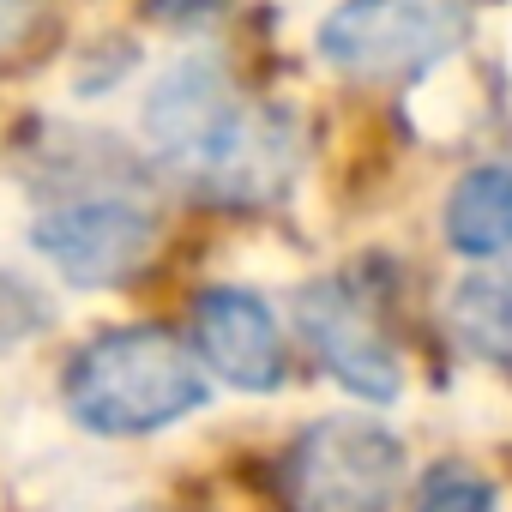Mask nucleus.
Instances as JSON below:
<instances>
[{
  "instance_id": "nucleus-1",
  "label": "nucleus",
  "mask_w": 512,
  "mask_h": 512,
  "mask_svg": "<svg viewBox=\"0 0 512 512\" xmlns=\"http://www.w3.org/2000/svg\"><path fill=\"white\" fill-rule=\"evenodd\" d=\"M145 133L163 169L205 205H266L296 175V121L253 103L217 61H181L145 103Z\"/></svg>"
},
{
  "instance_id": "nucleus-2",
  "label": "nucleus",
  "mask_w": 512,
  "mask_h": 512,
  "mask_svg": "<svg viewBox=\"0 0 512 512\" xmlns=\"http://www.w3.org/2000/svg\"><path fill=\"white\" fill-rule=\"evenodd\" d=\"M205 374L163 326H115L67 362V410L91 434H157L205 404Z\"/></svg>"
},
{
  "instance_id": "nucleus-3",
  "label": "nucleus",
  "mask_w": 512,
  "mask_h": 512,
  "mask_svg": "<svg viewBox=\"0 0 512 512\" xmlns=\"http://www.w3.org/2000/svg\"><path fill=\"white\" fill-rule=\"evenodd\" d=\"M470 31V0H344L320 25V55L350 79H416Z\"/></svg>"
},
{
  "instance_id": "nucleus-4",
  "label": "nucleus",
  "mask_w": 512,
  "mask_h": 512,
  "mask_svg": "<svg viewBox=\"0 0 512 512\" xmlns=\"http://www.w3.org/2000/svg\"><path fill=\"white\" fill-rule=\"evenodd\" d=\"M404 482V446L362 416H326L296 434L278 464L290 512H386Z\"/></svg>"
},
{
  "instance_id": "nucleus-5",
  "label": "nucleus",
  "mask_w": 512,
  "mask_h": 512,
  "mask_svg": "<svg viewBox=\"0 0 512 512\" xmlns=\"http://www.w3.org/2000/svg\"><path fill=\"white\" fill-rule=\"evenodd\" d=\"M37 253L79 290H109L121 278H133L151 247H157V217L133 199H73L61 211H43L31 223Z\"/></svg>"
},
{
  "instance_id": "nucleus-6",
  "label": "nucleus",
  "mask_w": 512,
  "mask_h": 512,
  "mask_svg": "<svg viewBox=\"0 0 512 512\" xmlns=\"http://www.w3.org/2000/svg\"><path fill=\"white\" fill-rule=\"evenodd\" d=\"M296 326L308 338V350L320 356V368L368 398V404H392L404 392V368H398V350L386 344L374 308L362 302V290L350 278H320L296 296Z\"/></svg>"
},
{
  "instance_id": "nucleus-7",
  "label": "nucleus",
  "mask_w": 512,
  "mask_h": 512,
  "mask_svg": "<svg viewBox=\"0 0 512 512\" xmlns=\"http://www.w3.org/2000/svg\"><path fill=\"white\" fill-rule=\"evenodd\" d=\"M193 344L211 362V374H223L241 392H278L284 386V332L253 290H235V284L199 290Z\"/></svg>"
},
{
  "instance_id": "nucleus-8",
  "label": "nucleus",
  "mask_w": 512,
  "mask_h": 512,
  "mask_svg": "<svg viewBox=\"0 0 512 512\" xmlns=\"http://www.w3.org/2000/svg\"><path fill=\"white\" fill-rule=\"evenodd\" d=\"M446 241L464 260H506L512 253V163H482L452 187Z\"/></svg>"
},
{
  "instance_id": "nucleus-9",
  "label": "nucleus",
  "mask_w": 512,
  "mask_h": 512,
  "mask_svg": "<svg viewBox=\"0 0 512 512\" xmlns=\"http://www.w3.org/2000/svg\"><path fill=\"white\" fill-rule=\"evenodd\" d=\"M446 320H452V332H458L476 356L512 368V266L470 272V278L452 290Z\"/></svg>"
},
{
  "instance_id": "nucleus-10",
  "label": "nucleus",
  "mask_w": 512,
  "mask_h": 512,
  "mask_svg": "<svg viewBox=\"0 0 512 512\" xmlns=\"http://www.w3.org/2000/svg\"><path fill=\"white\" fill-rule=\"evenodd\" d=\"M49 320H55V308H49V296H43L37 284H25V278H13V272H0V350L25 344V338L43 332Z\"/></svg>"
},
{
  "instance_id": "nucleus-11",
  "label": "nucleus",
  "mask_w": 512,
  "mask_h": 512,
  "mask_svg": "<svg viewBox=\"0 0 512 512\" xmlns=\"http://www.w3.org/2000/svg\"><path fill=\"white\" fill-rule=\"evenodd\" d=\"M416 512H494V488H488L476 470L446 464V470H434V476L422 482Z\"/></svg>"
},
{
  "instance_id": "nucleus-12",
  "label": "nucleus",
  "mask_w": 512,
  "mask_h": 512,
  "mask_svg": "<svg viewBox=\"0 0 512 512\" xmlns=\"http://www.w3.org/2000/svg\"><path fill=\"white\" fill-rule=\"evenodd\" d=\"M229 7L235 0H145V13L157 25H175V31H193V25H205V19H217Z\"/></svg>"
},
{
  "instance_id": "nucleus-13",
  "label": "nucleus",
  "mask_w": 512,
  "mask_h": 512,
  "mask_svg": "<svg viewBox=\"0 0 512 512\" xmlns=\"http://www.w3.org/2000/svg\"><path fill=\"white\" fill-rule=\"evenodd\" d=\"M31 13H37V0H0V55L31 31Z\"/></svg>"
},
{
  "instance_id": "nucleus-14",
  "label": "nucleus",
  "mask_w": 512,
  "mask_h": 512,
  "mask_svg": "<svg viewBox=\"0 0 512 512\" xmlns=\"http://www.w3.org/2000/svg\"><path fill=\"white\" fill-rule=\"evenodd\" d=\"M139 512H157V506H139Z\"/></svg>"
}]
</instances>
